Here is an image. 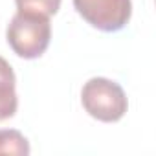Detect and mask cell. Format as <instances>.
I'll return each mask as SVG.
<instances>
[{
  "label": "cell",
  "instance_id": "6da1fadb",
  "mask_svg": "<svg viewBox=\"0 0 156 156\" xmlns=\"http://www.w3.org/2000/svg\"><path fill=\"white\" fill-rule=\"evenodd\" d=\"M9 48L22 59H39L50 46V17L17 11L6 30Z\"/></svg>",
  "mask_w": 156,
  "mask_h": 156
},
{
  "label": "cell",
  "instance_id": "277c9868",
  "mask_svg": "<svg viewBox=\"0 0 156 156\" xmlns=\"http://www.w3.org/2000/svg\"><path fill=\"white\" fill-rule=\"evenodd\" d=\"M17 108H19V98H17L15 72L4 57H0V121L13 118Z\"/></svg>",
  "mask_w": 156,
  "mask_h": 156
},
{
  "label": "cell",
  "instance_id": "5b68a950",
  "mask_svg": "<svg viewBox=\"0 0 156 156\" xmlns=\"http://www.w3.org/2000/svg\"><path fill=\"white\" fill-rule=\"evenodd\" d=\"M0 154L28 156L30 143L22 132H19L15 129H2L0 130Z\"/></svg>",
  "mask_w": 156,
  "mask_h": 156
},
{
  "label": "cell",
  "instance_id": "8992f818",
  "mask_svg": "<svg viewBox=\"0 0 156 156\" xmlns=\"http://www.w3.org/2000/svg\"><path fill=\"white\" fill-rule=\"evenodd\" d=\"M17 9L26 13H37L44 17H51L59 11L61 0H15Z\"/></svg>",
  "mask_w": 156,
  "mask_h": 156
},
{
  "label": "cell",
  "instance_id": "7a4b0ae2",
  "mask_svg": "<svg viewBox=\"0 0 156 156\" xmlns=\"http://www.w3.org/2000/svg\"><path fill=\"white\" fill-rule=\"evenodd\" d=\"M81 103L85 110L98 121L116 123L129 108L125 90L107 77H92L81 90Z\"/></svg>",
  "mask_w": 156,
  "mask_h": 156
},
{
  "label": "cell",
  "instance_id": "3957f363",
  "mask_svg": "<svg viewBox=\"0 0 156 156\" xmlns=\"http://www.w3.org/2000/svg\"><path fill=\"white\" fill-rule=\"evenodd\" d=\"M73 8L92 28L107 33L123 30L132 15L130 0H73Z\"/></svg>",
  "mask_w": 156,
  "mask_h": 156
}]
</instances>
